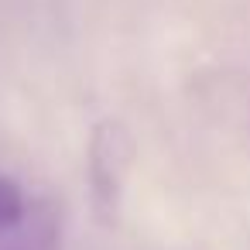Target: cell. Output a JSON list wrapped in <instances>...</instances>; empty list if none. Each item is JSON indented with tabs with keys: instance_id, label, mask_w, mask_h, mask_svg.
Returning a JSON list of instances; mask_svg holds the SVG:
<instances>
[{
	"instance_id": "obj_3",
	"label": "cell",
	"mask_w": 250,
	"mask_h": 250,
	"mask_svg": "<svg viewBox=\"0 0 250 250\" xmlns=\"http://www.w3.org/2000/svg\"><path fill=\"white\" fill-rule=\"evenodd\" d=\"M28 206H31V199L21 192V185L14 178H7V175H0V233L14 229L24 219Z\"/></svg>"
},
{
	"instance_id": "obj_1",
	"label": "cell",
	"mask_w": 250,
	"mask_h": 250,
	"mask_svg": "<svg viewBox=\"0 0 250 250\" xmlns=\"http://www.w3.org/2000/svg\"><path fill=\"white\" fill-rule=\"evenodd\" d=\"M134 165V137L120 120H100L89 134L86 147V182H89V202L100 223H117L120 199L127 188V175Z\"/></svg>"
},
{
	"instance_id": "obj_2",
	"label": "cell",
	"mask_w": 250,
	"mask_h": 250,
	"mask_svg": "<svg viewBox=\"0 0 250 250\" xmlns=\"http://www.w3.org/2000/svg\"><path fill=\"white\" fill-rule=\"evenodd\" d=\"M59 243H62V226L48 199L31 202L14 229L0 233V250H59Z\"/></svg>"
}]
</instances>
